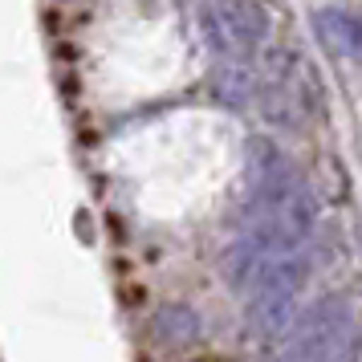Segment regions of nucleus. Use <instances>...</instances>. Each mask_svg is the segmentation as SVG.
<instances>
[{
  "label": "nucleus",
  "instance_id": "1",
  "mask_svg": "<svg viewBox=\"0 0 362 362\" xmlns=\"http://www.w3.org/2000/svg\"><path fill=\"white\" fill-rule=\"evenodd\" d=\"M362 322L342 293H326L297 313L289 334L281 338L273 362H358Z\"/></svg>",
  "mask_w": 362,
  "mask_h": 362
},
{
  "label": "nucleus",
  "instance_id": "2",
  "mask_svg": "<svg viewBox=\"0 0 362 362\" xmlns=\"http://www.w3.org/2000/svg\"><path fill=\"white\" fill-rule=\"evenodd\" d=\"M310 285V257L305 248L277 252L261 264V273L248 289V334L261 342H277L297 322V297Z\"/></svg>",
  "mask_w": 362,
  "mask_h": 362
},
{
  "label": "nucleus",
  "instance_id": "3",
  "mask_svg": "<svg viewBox=\"0 0 362 362\" xmlns=\"http://www.w3.org/2000/svg\"><path fill=\"white\" fill-rule=\"evenodd\" d=\"M204 37L224 62H245L269 41V8L261 0H208L199 13Z\"/></svg>",
  "mask_w": 362,
  "mask_h": 362
},
{
  "label": "nucleus",
  "instance_id": "4",
  "mask_svg": "<svg viewBox=\"0 0 362 362\" xmlns=\"http://www.w3.org/2000/svg\"><path fill=\"white\" fill-rule=\"evenodd\" d=\"M313 29L334 57H350L354 66H362V13L346 4H326L313 13Z\"/></svg>",
  "mask_w": 362,
  "mask_h": 362
},
{
  "label": "nucleus",
  "instance_id": "5",
  "mask_svg": "<svg viewBox=\"0 0 362 362\" xmlns=\"http://www.w3.org/2000/svg\"><path fill=\"white\" fill-rule=\"evenodd\" d=\"M155 334L163 338L167 346H187L199 338V313L187 310V305H163L155 313Z\"/></svg>",
  "mask_w": 362,
  "mask_h": 362
},
{
  "label": "nucleus",
  "instance_id": "6",
  "mask_svg": "<svg viewBox=\"0 0 362 362\" xmlns=\"http://www.w3.org/2000/svg\"><path fill=\"white\" fill-rule=\"evenodd\" d=\"M216 90H220V98L224 102H248L257 94V78H252V69L245 62H224L220 74H216Z\"/></svg>",
  "mask_w": 362,
  "mask_h": 362
}]
</instances>
